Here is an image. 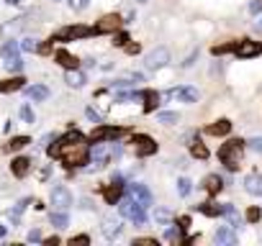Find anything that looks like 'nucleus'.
<instances>
[{"mask_svg": "<svg viewBox=\"0 0 262 246\" xmlns=\"http://www.w3.org/2000/svg\"><path fill=\"white\" fill-rule=\"evenodd\" d=\"M49 157L54 159H62V164L70 169H75V167H85L87 159H90V147H87V141H72V144H62V147H49Z\"/></svg>", "mask_w": 262, "mask_h": 246, "instance_id": "obj_1", "label": "nucleus"}, {"mask_svg": "<svg viewBox=\"0 0 262 246\" xmlns=\"http://www.w3.org/2000/svg\"><path fill=\"white\" fill-rule=\"evenodd\" d=\"M245 147H247V141H242V139H229L227 144H221L219 159H221V164H224V167H227L229 172H237V169L242 167Z\"/></svg>", "mask_w": 262, "mask_h": 246, "instance_id": "obj_2", "label": "nucleus"}, {"mask_svg": "<svg viewBox=\"0 0 262 246\" xmlns=\"http://www.w3.org/2000/svg\"><path fill=\"white\" fill-rule=\"evenodd\" d=\"M119 213L123 218H131L134 226H144V223H147V208H144L141 203H137L131 195H126V197L119 200Z\"/></svg>", "mask_w": 262, "mask_h": 246, "instance_id": "obj_3", "label": "nucleus"}, {"mask_svg": "<svg viewBox=\"0 0 262 246\" xmlns=\"http://www.w3.org/2000/svg\"><path fill=\"white\" fill-rule=\"evenodd\" d=\"M85 36H95V31L90 29V26H83V23L65 26V29L54 31V39L57 41H75V39H85Z\"/></svg>", "mask_w": 262, "mask_h": 246, "instance_id": "obj_4", "label": "nucleus"}, {"mask_svg": "<svg viewBox=\"0 0 262 246\" xmlns=\"http://www.w3.org/2000/svg\"><path fill=\"white\" fill-rule=\"evenodd\" d=\"M119 136H123V129H119V126H103V123H95V129L90 131L87 141H93V144H101V141H116Z\"/></svg>", "mask_w": 262, "mask_h": 246, "instance_id": "obj_5", "label": "nucleus"}, {"mask_svg": "<svg viewBox=\"0 0 262 246\" xmlns=\"http://www.w3.org/2000/svg\"><path fill=\"white\" fill-rule=\"evenodd\" d=\"M131 149H134V154L137 157H152V154H157V141L152 139V136H147V133H137L131 139Z\"/></svg>", "mask_w": 262, "mask_h": 246, "instance_id": "obj_6", "label": "nucleus"}, {"mask_svg": "<svg viewBox=\"0 0 262 246\" xmlns=\"http://www.w3.org/2000/svg\"><path fill=\"white\" fill-rule=\"evenodd\" d=\"M49 200H52V208H54V211H70L72 203H75V200H72V193H70L65 185H54Z\"/></svg>", "mask_w": 262, "mask_h": 246, "instance_id": "obj_7", "label": "nucleus"}, {"mask_svg": "<svg viewBox=\"0 0 262 246\" xmlns=\"http://www.w3.org/2000/svg\"><path fill=\"white\" fill-rule=\"evenodd\" d=\"M170 65V49L165 47H157V49H152L147 57H144V67L147 69H162V67H167Z\"/></svg>", "mask_w": 262, "mask_h": 246, "instance_id": "obj_8", "label": "nucleus"}, {"mask_svg": "<svg viewBox=\"0 0 262 246\" xmlns=\"http://www.w3.org/2000/svg\"><path fill=\"white\" fill-rule=\"evenodd\" d=\"M121 26H123V18H121L119 13H105L101 21L93 26V31H95V36H98V33H116Z\"/></svg>", "mask_w": 262, "mask_h": 246, "instance_id": "obj_9", "label": "nucleus"}, {"mask_svg": "<svg viewBox=\"0 0 262 246\" xmlns=\"http://www.w3.org/2000/svg\"><path fill=\"white\" fill-rule=\"evenodd\" d=\"M239 59H255L262 54V41H252V39H242L237 41V49H234Z\"/></svg>", "mask_w": 262, "mask_h": 246, "instance_id": "obj_10", "label": "nucleus"}, {"mask_svg": "<svg viewBox=\"0 0 262 246\" xmlns=\"http://www.w3.org/2000/svg\"><path fill=\"white\" fill-rule=\"evenodd\" d=\"M126 195H131L137 203H141L144 208L152 205V193L147 185H141V182H131V185H126Z\"/></svg>", "mask_w": 262, "mask_h": 246, "instance_id": "obj_11", "label": "nucleus"}, {"mask_svg": "<svg viewBox=\"0 0 262 246\" xmlns=\"http://www.w3.org/2000/svg\"><path fill=\"white\" fill-rule=\"evenodd\" d=\"M167 98H177L180 103H188V105H193V103H198V98H201V93H198L195 87L185 85V87H175V90H167Z\"/></svg>", "mask_w": 262, "mask_h": 246, "instance_id": "obj_12", "label": "nucleus"}, {"mask_svg": "<svg viewBox=\"0 0 262 246\" xmlns=\"http://www.w3.org/2000/svg\"><path fill=\"white\" fill-rule=\"evenodd\" d=\"M90 159H93V164H95L98 169H101V167H105V164L113 159V151L101 141V144H95V149H93V151H90Z\"/></svg>", "mask_w": 262, "mask_h": 246, "instance_id": "obj_13", "label": "nucleus"}, {"mask_svg": "<svg viewBox=\"0 0 262 246\" xmlns=\"http://www.w3.org/2000/svg\"><path fill=\"white\" fill-rule=\"evenodd\" d=\"M121 229H123V226H121V221H119V218H103V226H101V231H103V236H105L108 241L119 239V236H121Z\"/></svg>", "mask_w": 262, "mask_h": 246, "instance_id": "obj_14", "label": "nucleus"}, {"mask_svg": "<svg viewBox=\"0 0 262 246\" xmlns=\"http://www.w3.org/2000/svg\"><path fill=\"white\" fill-rule=\"evenodd\" d=\"M237 229H231V226H221V229H216L213 233V241L216 244H221V246H231V244H237V233H234Z\"/></svg>", "mask_w": 262, "mask_h": 246, "instance_id": "obj_15", "label": "nucleus"}, {"mask_svg": "<svg viewBox=\"0 0 262 246\" xmlns=\"http://www.w3.org/2000/svg\"><path fill=\"white\" fill-rule=\"evenodd\" d=\"M245 190H247V195H252V197L262 195V175H260V172H252V175L245 177Z\"/></svg>", "mask_w": 262, "mask_h": 246, "instance_id": "obj_16", "label": "nucleus"}, {"mask_svg": "<svg viewBox=\"0 0 262 246\" xmlns=\"http://www.w3.org/2000/svg\"><path fill=\"white\" fill-rule=\"evenodd\" d=\"M54 62H57V65H62L65 69H77V67H80V59L72 57L67 49H57V51H54Z\"/></svg>", "mask_w": 262, "mask_h": 246, "instance_id": "obj_17", "label": "nucleus"}, {"mask_svg": "<svg viewBox=\"0 0 262 246\" xmlns=\"http://www.w3.org/2000/svg\"><path fill=\"white\" fill-rule=\"evenodd\" d=\"M206 133L209 136H229L231 133V121L229 118H219L211 126H206Z\"/></svg>", "mask_w": 262, "mask_h": 246, "instance_id": "obj_18", "label": "nucleus"}, {"mask_svg": "<svg viewBox=\"0 0 262 246\" xmlns=\"http://www.w3.org/2000/svg\"><path fill=\"white\" fill-rule=\"evenodd\" d=\"M203 190H206V193H209L211 197L219 195L221 190H224V180H221V175H206V177H203Z\"/></svg>", "mask_w": 262, "mask_h": 246, "instance_id": "obj_19", "label": "nucleus"}, {"mask_svg": "<svg viewBox=\"0 0 262 246\" xmlns=\"http://www.w3.org/2000/svg\"><path fill=\"white\" fill-rule=\"evenodd\" d=\"M159 93L157 90H141V100H144V113H155L159 105Z\"/></svg>", "mask_w": 262, "mask_h": 246, "instance_id": "obj_20", "label": "nucleus"}, {"mask_svg": "<svg viewBox=\"0 0 262 246\" xmlns=\"http://www.w3.org/2000/svg\"><path fill=\"white\" fill-rule=\"evenodd\" d=\"M11 172H13V177H26L31 172V159L29 157H16L13 164H11Z\"/></svg>", "mask_w": 262, "mask_h": 246, "instance_id": "obj_21", "label": "nucleus"}, {"mask_svg": "<svg viewBox=\"0 0 262 246\" xmlns=\"http://www.w3.org/2000/svg\"><path fill=\"white\" fill-rule=\"evenodd\" d=\"M121 195H123V185H119V182H113V185H108L103 190V197H105L108 205H116L121 200Z\"/></svg>", "mask_w": 262, "mask_h": 246, "instance_id": "obj_22", "label": "nucleus"}, {"mask_svg": "<svg viewBox=\"0 0 262 246\" xmlns=\"http://www.w3.org/2000/svg\"><path fill=\"white\" fill-rule=\"evenodd\" d=\"M26 95H29V100H34V103H41V100L49 98V87L47 85H31V87H26Z\"/></svg>", "mask_w": 262, "mask_h": 246, "instance_id": "obj_23", "label": "nucleus"}, {"mask_svg": "<svg viewBox=\"0 0 262 246\" xmlns=\"http://www.w3.org/2000/svg\"><path fill=\"white\" fill-rule=\"evenodd\" d=\"M23 87H26L23 77H11V80L0 82V93H18V90H23Z\"/></svg>", "mask_w": 262, "mask_h": 246, "instance_id": "obj_24", "label": "nucleus"}, {"mask_svg": "<svg viewBox=\"0 0 262 246\" xmlns=\"http://www.w3.org/2000/svg\"><path fill=\"white\" fill-rule=\"evenodd\" d=\"M195 211H198V213H203V215H209V218H219V215H224V205H216V203H201V205H195Z\"/></svg>", "mask_w": 262, "mask_h": 246, "instance_id": "obj_25", "label": "nucleus"}, {"mask_svg": "<svg viewBox=\"0 0 262 246\" xmlns=\"http://www.w3.org/2000/svg\"><path fill=\"white\" fill-rule=\"evenodd\" d=\"M224 215H227V221L231 229H242V218L237 213V208H234L231 203H224Z\"/></svg>", "mask_w": 262, "mask_h": 246, "instance_id": "obj_26", "label": "nucleus"}, {"mask_svg": "<svg viewBox=\"0 0 262 246\" xmlns=\"http://www.w3.org/2000/svg\"><path fill=\"white\" fill-rule=\"evenodd\" d=\"M65 82H67L70 87H83V85H85V75L80 72V67H77V69H67Z\"/></svg>", "mask_w": 262, "mask_h": 246, "instance_id": "obj_27", "label": "nucleus"}, {"mask_svg": "<svg viewBox=\"0 0 262 246\" xmlns=\"http://www.w3.org/2000/svg\"><path fill=\"white\" fill-rule=\"evenodd\" d=\"M18 49H21V44H18V41H5L3 47H0V57H3L5 62L8 59H16L18 57Z\"/></svg>", "mask_w": 262, "mask_h": 246, "instance_id": "obj_28", "label": "nucleus"}, {"mask_svg": "<svg viewBox=\"0 0 262 246\" xmlns=\"http://www.w3.org/2000/svg\"><path fill=\"white\" fill-rule=\"evenodd\" d=\"M191 157H195V159H209L211 151H209V147H206L203 141H193L191 144Z\"/></svg>", "mask_w": 262, "mask_h": 246, "instance_id": "obj_29", "label": "nucleus"}, {"mask_svg": "<svg viewBox=\"0 0 262 246\" xmlns=\"http://www.w3.org/2000/svg\"><path fill=\"white\" fill-rule=\"evenodd\" d=\"M52 226H54V229H67V226H70L67 211H52Z\"/></svg>", "mask_w": 262, "mask_h": 246, "instance_id": "obj_30", "label": "nucleus"}, {"mask_svg": "<svg viewBox=\"0 0 262 246\" xmlns=\"http://www.w3.org/2000/svg\"><path fill=\"white\" fill-rule=\"evenodd\" d=\"M83 139H85L83 133H80L77 129H72V131H67L65 136H59V139H57V144H54V147H62V144H72V141H83Z\"/></svg>", "mask_w": 262, "mask_h": 246, "instance_id": "obj_31", "label": "nucleus"}, {"mask_svg": "<svg viewBox=\"0 0 262 246\" xmlns=\"http://www.w3.org/2000/svg\"><path fill=\"white\" fill-rule=\"evenodd\" d=\"M29 144H31L29 136H13V139L8 141V151H21L23 147H29Z\"/></svg>", "mask_w": 262, "mask_h": 246, "instance_id": "obj_32", "label": "nucleus"}, {"mask_svg": "<svg viewBox=\"0 0 262 246\" xmlns=\"http://www.w3.org/2000/svg\"><path fill=\"white\" fill-rule=\"evenodd\" d=\"M157 121L165 123V126H175V123L180 121V113H175V111H162V113L157 115Z\"/></svg>", "mask_w": 262, "mask_h": 246, "instance_id": "obj_33", "label": "nucleus"}, {"mask_svg": "<svg viewBox=\"0 0 262 246\" xmlns=\"http://www.w3.org/2000/svg\"><path fill=\"white\" fill-rule=\"evenodd\" d=\"M234 49H237V41H227V44H216L211 49V54L213 57H221V54H231Z\"/></svg>", "mask_w": 262, "mask_h": 246, "instance_id": "obj_34", "label": "nucleus"}, {"mask_svg": "<svg viewBox=\"0 0 262 246\" xmlns=\"http://www.w3.org/2000/svg\"><path fill=\"white\" fill-rule=\"evenodd\" d=\"M155 221L159 226H167L170 221H173V211H170V208H157V211H155Z\"/></svg>", "mask_w": 262, "mask_h": 246, "instance_id": "obj_35", "label": "nucleus"}, {"mask_svg": "<svg viewBox=\"0 0 262 246\" xmlns=\"http://www.w3.org/2000/svg\"><path fill=\"white\" fill-rule=\"evenodd\" d=\"M191 193H193V182L188 180V177H180V180H177V195H180V197H188Z\"/></svg>", "mask_w": 262, "mask_h": 246, "instance_id": "obj_36", "label": "nucleus"}, {"mask_svg": "<svg viewBox=\"0 0 262 246\" xmlns=\"http://www.w3.org/2000/svg\"><path fill=\"white\" fill-rule=\"evenodd\" d=\"M180 233H183V231H180V226L175 223H167L165 226V241H180Z\"/></svg>", "mask_w": 262, "mask_h": 246, "instance_id": "obj_37", "label": "nucleus"}, {"mask_svg": "<svg viewBox=\"0 0 262 246\" xmlns=\"http://www.w3.org/2000/svg\"><path fill=\"white\" fill-rule=\"evenodd\" d=\"M29 203H31L29 197H26V200H21V203H18V205L13 208V211H8V218H11L13 223H18V218H21V213L26 211V205H29Z\"/></svg>", "mask_w": 262, "mask_h": 246, "instance_id": "obj_38", "label": "nucleus"}, {"mask_svg": "<svg viewBox=\"0 0 262 246\" xmlns=\"http://www.w3.org/2000/svg\"><path fill=\"white\" fill-rule=\"evenodd\" d=\"M245 218H247L249 223H260V221H262V208L249 205V208H247V213H245Z\"/></svg>", "mask_w": 262, "mask_h": 246, "instance_id": "obj_39", "label": "nucleus"}, {"mask_svg": "<svg viewBox=\"0 0 262 246\" xmlns=\"http://www.w3.org/2000/svg\"><path fill=\"white\" fill-rule=\"evenodd\" d=\"M129 41H131V39H129V33H126V31H121V29H119V31L113 33V47H121V49H123Z\"/></svg>", "mask_w": 262, "mask_h": 246, "instance_id": "obj_40", "label": "nucleus"}, {"mask_svg": "<svg viewBox=\"0 0 262 246\" xmlns=\"http://www.w3.org/2000/svg\"><path fill=\"white\" fill-rule=\"evenodd\" d=\"M21 49L29 51V54H34L36 49H39V41H36V39H23V41H21Z\"/></svg>", "mask_w": 262, "mask_h": 246, "instance_id": "obj_41", "label": "nucleus"}, {"mask_svg": "<svg viewBox=\"0 0 262 246\" xmlns=\"http://www.w3.org/2000/svg\"><path fill=\"white\" fill-rule=\"evenodd\" d=\"M5 67H8V72H21L23 69V62H21V57H16V59H8Z\"/></svg>", "mask_w": 262, "mask_h": 246, "instance_id": "obj_42", "label": "nucleus"}, {"mask_svg": "<svg viewBox=\"0 0 262 246\" xmlns=\"http://www.w3.org/2000/svg\"><path fill=\"white\" fill-rule=\"evenodd\" d=\"M247 11H249V16H260L262 13V0H249Z\"/></svg>", "mask_w": 262, "mask_h": 246, "instance_id": "obj_43", "label": "nucleus"}, {"mask_svg": "<svg viewBox=\"0 0 262 246\" xmlns=\"http://www.w3.org/2000/svg\"><path fill=\"white\" fill-rule=\"evenodd\" d=\"M157 239H149V236H141V239H134V246H157Z\"/></svg>", "mask_w": 262, "mask_h": 246, "instance_id": "obj_44", "label": "nucleus"}, {"mask_svg": "<svg viewBox=\"0 0 262 246\" xmlns=\"http://www.w3.org/2000/svg\"><path fill=\"white\" fill-rule=\"evenodd\" d=\"M90 244V236H72L70 246H87Z\"/></svg>", "mask_w": 262, "mask_h": 246, "instance_id": "obj_45", "label": "nucleus"}, {"mask_svg": "<svg viewBox=\"0 0 262 246\" xmlns=\"http://www.w3.org/2000/svg\"><path fill=\"white\" fill-rule=\"evenodd\" d=\"M247 144H249V149H252V151L262 154V136H255V139H249Z\"/></svg>", "mask_w": 262, "mask_h": 246, "instance_id": "obj_46", "label": "nucleus"}, {"mask_svg": "<svg viewBox=\"0 0 262 246\" xmlns=\"http://www.w3.org/2000/svg\"><path fill=\"white\" fill-rule=\"evenodd\" d=\"M21 118L26 123H34V111H31V105H23L21 108Z\"/></svg>", "mask_w": 262, "mask_h": 246, "instance_id": "obj_47", "label": "nucleus"}, {"mask_svg": "<svg viewBox=\"0 0 262 246\" xmlns=\"http://www.w3.org/2000/svg\"><path fill=\"white\" fill-rule=\"evenodd\" d=\"M85 115H87L93 123H103V118H101V113H98L95 108H87V111H85Z\"/></svg>", "mask_w": 262, "mask_h": 246, "instance_id": "obj_48", "label": "nucleus"}, {"mask_svg": "<svg viewBox=\"0 0 262 246\" xmlns=\"http://www.w3.org/2000/svg\"><path fill=\"white\" fill-rule=\"evenodd\" d=\"M191 223H193V221H191V215H180V218H177L180 231H188V229H191Z\"/></svg>", "mask_w": 262, "mask_h": 246, "instance_id": "obj_49", "label": "nucleus"}, {"mask_svg": "<svg viewBox=\"0 0 262 246\" xmlns=\"http://www.w3.org/2000/svg\"><path fill=\"white\" fill-rule=\"evenodd\" d=\"M26 241H29V244H39V241H44V239H41V233L34 229V231H29V236H26Z\"/></svg>", "mask_w": 262, "mask_h": 246, "instance_id": "obj_50", "label": "nucleus"}, {"mask_svg": "<svg viewBox=\"0 0 262 246\" xmlns=\"http://www.w3.org/2000/svg\"><path fill=\"white\" fill-rule=\"evenodd\" d=\"M123 49H126V54H139V51H141V47H139V44H126Z\"/></svg>", "mask_w": 262, "mask_h": 246, "instance_id": "obj_51", "label": "nucleus"}, {"mask_svg": "<svg viewBox=\"0 0 262 246\" xmlns=\"http://www.w3.org/2000/svg\"><path fill=\"white\" fill-rule=\"evenodd\" d=\"M52 41H54V39H52ZM52 41H49V44H39L36 54H49V51H52Z\"/></svg>", "mask_w": 262, "mask_h": 246, "instance_id": "obj_52", "label": "nucleus"}, {"mask_svg": "<svg viewBox=\"0 0 262 246\" xmlns=\"http://www.w3.org/2000/svg\"><path fill=\"white\" fill-rule=\"evenodd\" d=\"M44 244H47V246H57L59 239H57V236H52V239H44Z\"/></svg>", "mask_w": 262, "mask_h": 246, "instance_id": "obj_53", "label": "nucleus"}, {"mask_svg": "<svg viewBox=\"0 0 262 246\" xmlns=\"http://www.w3.org/2000/svg\"><path fill=\"white\" fill-rule=\"evenodd\" d=\"M5 233H8V231H5V226H3V223H0V239H3V236H5Z\"/></svg>", "mask_w": 262, "mask_h": 246, "instance_id": "obj_54", "label": "nucleus"}, {"mask_svg": "<svg viewBox=\"0 0 262 246\" xmlns=\"http://www.w3.org/2000/svg\"><path fill=\"white\" fill-rule=\"evenodd\" d=\"M255 29H257V31H262V18H260V21L255 23Z\"/></svg>", "mask_w": 262, "mask_h": 246, "instance_id": "obj_55", "label": "nucleus"}, {"mask_svg": "<svg viewBox=\"0 0 262 246\" xmlns=\"http://www.w3.org/2000/svg\"><path fill=\"white\" fill-rule=\"evenodd\" d=\"M8 3H11V5H18V3H21V0H8Z\"/></svg>", "mask_w": 262, "mask_h": 246, "instance_id": "obj_56", "label": "nucleus"}, {"mask_svg": "<svg viewBox=\"0 0 262 246\" xmlns=\"http://www.w3.org/2000/svg\"><path fill=\"white\" fill-rule=\"evenodd\" d=\"M134 3H147V0H134Z\"/></svg>", "mask_w": 262, "mask_h": 246, "instance_id": "obj_57", "label": "nucleus"}, {"mask_svg": "<svg viewBox=\"0 0 262 246\" xmlns=\"http://www.w3.org/2000/svg\"><path fill=\"white\" fill-rule=\"evenodd\" d=\"M54 3H57V0H54Z\"/></svg>", "mask_w": 262, "mask_h": 246, "instance_id": "obj_58", "label": "nucleus"}]
</instances>
